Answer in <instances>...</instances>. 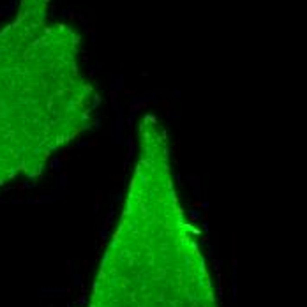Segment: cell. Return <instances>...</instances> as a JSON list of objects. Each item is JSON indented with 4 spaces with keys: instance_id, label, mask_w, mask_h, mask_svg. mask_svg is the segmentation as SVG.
Returning a JSON list of instances; mask_svg holds the SVG:
<instances>
[{
    "instance_id": "1",
    "label": "cell",
    "mask_w": 307,
    "mask_h": 307,
    "mask_svg": "<svg viewBox=\"0 0 307 307\" xmlns=\"http://www.w3.org/2000/svg\"><path fill=\"white\" fill-rule=\"evenodd\" d=\"M86 307H219L177 192L168 133L154 115L138 125L136 162Z\"/></svg>"
},
{
    "instance_id": "2",
    "label": "cell",
    "mask_w": 307,
    "mask_h": 307,
    "mask_svg": "<svg viewBox=\"0 0 307 307\" xmlns=\"http://www.w3.org/2000/svg\"><path fill=\"white\" fill-rule=\"evenodd\" d=\"M78 37L21 0L0 28V189L34 178L94 122L97 95L78 69Z\"/></svg>"
}]
</instances>
